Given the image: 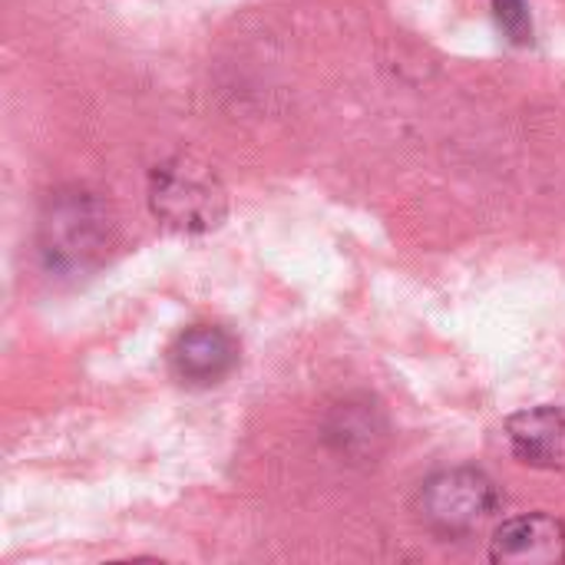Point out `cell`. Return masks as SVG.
I'll return each mask as SVG.
<instances>
[{
    "label": "cell",
    "mask_w": 565,
    "mask_h": 565,
    "mask_svg": "<svg viewBox=\"0 0 565 565\" xmlns=\"http://www.w3.org/2000/svg\"><path fill=\"white\" fill-rule=\"evenodd\" d=\"M490 559L500 565L565 563V523L550 513L507 520L490 540Z\"/></svg>",
    "instance_id": "5"
},
{
    "label": "cell",
    "mask_w": 565,
    "mask_h": 565,
    "mask_svg": "<svg viewBox=\"0 0 565 565\" xmlns=\"http://www.w3.org/2000/svg\"><path fill=\"white\" fill-rule=\"evenodd\" d=\"M238 367V341L218 324H192L169 348V371L185 387H215Z\"/></svg>",
    "instance_id": "4"
},
{
    "label": "cell",
    "mask_w": 565,
    "mask_h": 565,
    "mask_svg": "<svg viewBox=\"0 0 565 565\" xmlns=\"http://www.w3.org/2000/svg\"><path fill=\"white\" fill-rule=\"evenodd\" d=\"M109 245V222L96 199L73 192L50 202V215L40 222V252L50 268L83 271L99 262Z\"/></svg>",
    "instance_id": "3"
},
{
    "label": "cell",
    "mask_w": 565,
    "mask_h": 565,
    "mask_svg": "<svg viewBox=\"0 0 565 565\" xmlns=\"http://www.w3.org/2000/svg\"><path fill=\"white\" fill-rule=\"evenodd\" d=\"M493 13L500 30L513 40V43H530L533 40V17L526 0H493Z\"/></svg>",
    "instance_id": "7"
},
{
    "label": "cell",
    "mask_w": 565,
    "mask_h": 565,
    "mask_svg": "<svg viewBox=\"0 0 565 565\" xmlns=\"http://www.w3.org/2000/svg\"><path fill=\"white\" fill-rule=\"evenodd\" d=\"M152 212L179 232H209L225 215V189L218 175L189 156L156 166L149 182Z\"/></svg>",
    "instance_id": "1"
},
{
    "label": "cell",
    "mask_w": 565,
    "mask_h": 565,
    "mask_svg": "<svg viewBox=\"0 0 565 565\" xmlns=\"http://www.w3.org/2000/svg\"><path fill=\"white\" fill-rule=\"evenodd\" d=\"M510 454L533 470H565V407H533L507 420Z\"/></svg>",
    "instance_id": "6"
},
{
    "label": "cell",
    "mask_w": 565,
    "mask_h": 565,
    "mask_svg": "<svg viewBox=\"0 0 565 565\" xmlns=\"http://www.w3.org/2000/svg\"><path fill=\"white\" fill-rule=\"evenodd\" d=\"M497 510H500L497 483L470 467L440 470L420 490V516L444 540H460L477 533Z\"/></svg>",
    "instance_id": "2"
}]
</instances>
